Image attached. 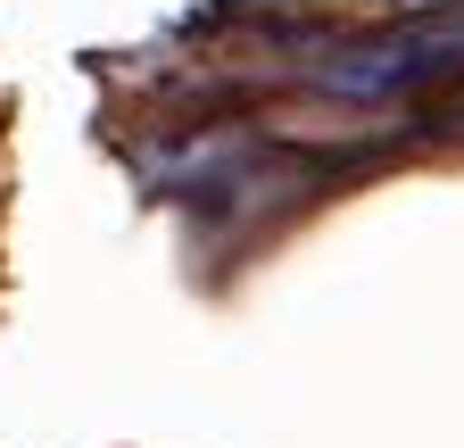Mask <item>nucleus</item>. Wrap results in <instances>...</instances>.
Masks as SVG:
<instances>
[{
    "label": "nucleus",
    "mask_w": 464,
    "mask_h": 448,
    "mask_svg": "<svg viewBox=\"0 0 464 448\" xmlns=\"http://www.w3.org/2000/svg\"><path fill=\"white\" fill-rule=\"evenodd\" d=\"M456 67H464V9H440V17H406L357 50H340V59L307 67V83L340 100H390V92H423Z\"/></svg>",
    "instance_id": "f257e3e1"
}]
</instances>
